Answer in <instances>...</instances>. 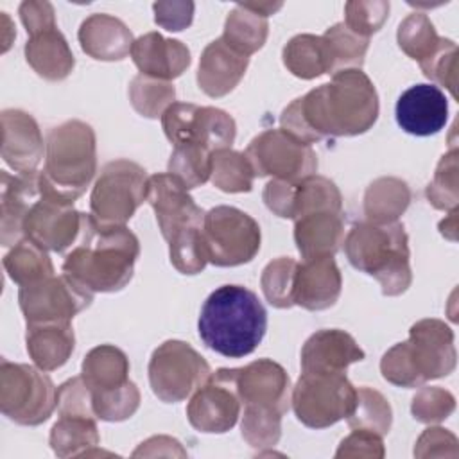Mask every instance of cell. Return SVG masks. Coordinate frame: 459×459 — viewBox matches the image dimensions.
Masks as SVG:
<instances>
[{"label": "cell", "instance_id": "cell-41", "mask_svg": "<svg viewBox=\"0 0 459 459\" xmlns=\"http://www.w3.org/2000/svg\"><path fill=\"white\" fill-rule=\"evenodd\" d=\"M441 36H437L432 22L425 13L409 14L398 27V47L414 61H427L439 47Z\"/></svg>", "mask_w": 459, "mask_h": 459}, {"label": "cell", "instance_id": "cell-29", "mask_svg": "<svg viewBox=\"0 0 459 459\" xmlns=\"http://www.w3.org/2000/svg\"><path fill=\"white\" fill-rule=\"evenodd\" d=\"M23 52L29 66L47 81H63L75 66L72 48L57 23L29 34Z\"/></svg>", "mask_w": 459, "mask_h": 459}, {"label": "cell", "instance_id": "cell-13", "mask_svg": "<svg viewBox=\"0 0 459 459\" xmlns=\"http://www.w3.org/2000/svg\"><path fill=\"white\" fill-rule=\"evenodd\" d=\"M161 127L172 145L194 143L210 152L230 149L237 124L230 113L212 106L174 102L161 115Z\"/></svg>", "mask_w": 459, "mask_h": 459}, {"label": "cell", "instance_id": "cell-32", "mask_svg": "<svg viewBox=\"0 0 459 459\" xmlns=\"http://www.w3.org/2000/svg\"><path fill=\"white\" fill-rule=\"evenodd\" d=\"M411 188L400 178H378L364 192V215L368 222L389 224L409 208Z\"/></svg>", "mask_w": 459, "mask_h": 459}, {"label": "cell", "instance_id": "cell-37", "mask_svg": "<svg viewBox=\"0 0 459 459\" xmlns=\"http://www.w3.org/2000/svg\"><path fill=\"white\" fill-rule=\"evenodd\" d=\"M323 39L330 59L332 75L342 70H362L369 38L355 34L342 22H339L325 30Z\"/></svg>", "mask_w": 459, "mask_h": 459}, {"label": "cell", "instance_id": "cell-1", "mask_svg": "<svg viewBox=\"0 0 459 459\" xmlns=\"http://www.w3.org/2000/svg\"><path fill=\"white\" fill-rule=\"evenodd\" d=\"M375 84L362 70H342L332 81L294 99L280 117L281 129L303 143L326 136H357L378 118Z\"/></svg>", "mask_w": 459, "mask_h": 459}, {"label": "cell", "instance_id": "cell-4", "mask_svg": "<svg viewBox=\"0 0 459 459\" xmlns=\"http://www.w3.org/2000/svg\"><path fill=\"white\" fill-rule=\"evenodd\" d=\"M455 362L452 328L441 319L427 317L411 326L407 341L384 353L380 371L389 384L411 389L450 375Z\"/></svg>", "mask_w": 459, "mask_h": 459}, {"label": "cell", "instance_id": "cell-54", "mask_svg": "<svg viewBox=\"0 0 459 459\" xmlns=\"http://www.w3.org/2000/svg\"><path fill=\"white\" fill-rule=\"evenodd\" d=\"M439 231L448 240H455L457 238V235H455V231H457V208L450 210L448 217L439 222Z\"/></svg>", "mask_w": 459, "mask_h": 459}, {"label": "cell", "instance_id": "cell-43", "mask_svg": "<svg viewBox=\"0 0 459 459\" xmlns=\"http://www.w3.org/2000/svg\"><path fill=\"white\" fill-rule=\"evenodd\" d=\"M457 149L452 147L441 156L432 181L427 185L425 195L436 210H455L459 203V179H457Z\"/></svg>", "mask_w": 459, "mask_h": 459}, {"label": "cell", "instance_id": "cell-48", "mask_svg": "<svg viewBox=\"0 0 459 459\" xmlns=\"http://www.w3.org/2000/svg\"><path fill=\"white\" fill-rule=\"evenodd\" d=\"M455 411V398L443 387H421L411 403V412L416 421L439 423Z\"/></svg>", "mask_w": 459, "mask_h": 459}, {"label": "cell", "instance_id": "cell-53", "mask_svg": "<svg viewBox=\"0 0 459 459\" xmlns=\"http://www.w3.org/2000/svg\"><path fill=\"white\" fill-rule=\"evenodd\" d=\"M20 18L27 30V34H32L39 29H45L48 25H56V11L50 2H34L27 0L20 4Z\"/></svg>", "mask_w": 459, "mask_h": 459}, {"label": "cell", "instance_id": "cell-21", "mask_svg": "<svg viewBox=\"0 0 459 459\" xmlns=\"http://www.w3.org/2000/svg\"><path fill=\"white\" fill-rule=\"evenodd\" d=\"M396 124L409 134L430 136L448 120V100L436 84H414L396 100Z\"/></svg>", "mask_w": 459, "mask_h": 459}, {"label": "cell", "instance_id": "cell-39", "mask_svg": "<svg viewBox=\"0 0 459 459\" xmlns=\"http://www.w3.org/2000/svg\"><path fill=\"white\" fill-rule=\"evenodd\" d=\"M346 421L350 429H364L384 437L391 429L393 411L380 391L362 385L357 389L355 407Z\"/></svg>", "mask_w": 459, "mask_h": 459}, {"label": "cell", "instance_id": "cell-8", "mask_svg": "<svg viewBox=\"0 0 459 459\" xmlns=\"http://www.w3.org/2000/svg\"><path fill=\"white\" fill-rule=\"evenodd\" d=\"M355 400L357 387L342 371H301L290 394L298 421L308 429H326L348 418Z\"/></svg>", "mask_w": 459, "mask_h": 459}, {"label": "cell", "instance_id": "cell-20", "mask_svg": "<svg viewBox=\"0 0 459 459\" xmlns=\"http://www.w3.org/2000/svg\"><path fill=\"white\" fill-rule=\"evenodd\" d=\"M230 373L242 407L271 409L281 416L290 409V378L278 362L258 359L244 368H230Z\"/></svg>", "mask_w": 459, "mask_h": 459}, {"label": "cell", "instance_id": "cell-34", "mask_svg": "<svg viewBox=\"0 0 459 459\" xmlns=\"http://www.w3.org/2000/svg\"><path fill=\"white\" fill-rule=\"evenodd\" d=\"M285 68L305 81L330 74V59L323 36L298 34L281 50Z\"/></svg>", "mask_w": 459, "mask_h": 459}, {"label": "cell", "instance_id": "cell-26", "mask_svg": "<svg viewBox=\"0 0 459 459\" xmlns=\"http://www.w3.org/2000/svg\"><path fill=\"white\" fill-rule=\"evenodd\" d=\"M249 57L233 50L222 38L210 41L199 59L197 84L213 99L224 97L242 81Z\"/></svg>", "mask_w": 459, "mask_h": 459}, {"label": "cell", "instance_id": "cell-22", "mask_svg": "<svg viewBox=\"0 0 459 459\" xmlns=\"http://www.w3.org/2000/svg\"><path fill=\"white\" fill-rule=\"evenodd\" d=\"M2 160L18 174L34 172L41 163L45 142L36 118L22 109L2 111Z\"/></svg>", "mask_w": 459, "mask_h": 459}, {"label": "cell", "instance_id": "cell-11", "mask_svg": "<svg viewBox=\"0 0 459 459\" xmlns=\"http://www.w3.org/2000/svg\"><path fill=\"white\" fill-rule=\"evenodd\" d=\"M147 170L131 160H115L102 167L90 195L91 215L102 224L126 226L147 199Z\"/></svg>", "mask_w": 459, "mask_h": 459}, {"label": "cell", "instance_id": "cell-46", "mask_svg": "<svg viewBox=\"0 0 459 459\" xmlns=\"http://www.w3.org/2000/svg\"><path fill=\"white\" fill-rule=\"evenodd\" d=\"M423 75L445 86L454 99H457V45L443 38L437 50L423 63H420Z\"/></svg>", "mask_w": 459, "mask_h": 459}, {"label": "cell", "instance_id": "cell-7", "mask_svg": "<svg viewBox=\"0 0 459 459\" xmlns=\"http://www.w3.org/2000/svg\"><path fill=\"white\" fill-rule=\"evenodd\" d=\"M81 377L99 420L124 421L138 411L140 391L129 380V359L120 348L113 344L91 348L82 359Z\"/></svg>", "mask_w": 459, "mask_h": 459}, {"label": "cell", "instance_id": "cell-5", "mask_svg": "<svg viewBox=\"0 0 459 459\" xmlns=\"http://www.w3.org/2000/svg\"><path fill=\"white\" fill-rule=\"evenodd\" d=\"M97 172L95 131L82 120L52 127L45 140V165L39 172L41 192L74 204Z\"/></svg>", "mask_w": 459, "mask_h": 459}, {"label": "cell", "instance_id": "cell-2", "mask_svg": "<svg viewBox=\"0 0 459 459\" xmlns=\"http://www.w3.org/2000/svg\"><path fill=\"white\" fill-rule=\"evenodd\" d=\"M138 256V237L127 226L102 224L84 213L81 233L61 269L93 294L117 292L131 281Z\"/></svg>", "mask_w": 459, "mask_h": 459}, {"label": "cell", "instance_id": "cell-55", "mask_svg": "<svg viewBox=\"0 0 459 459\" xmlns=\"http://www.w3.org/2000/svg\"><path fill=\"white\" fill-rule=\"evenodd\" d=\"M251 11H255V13H258V14H262V16H271V14H274L276 11H280L281 9V2H244Z\"/></svg>", "mask_w": 459, "mask_h": 459}, {"label": "cell", "instance_id": "cell-30", "mask_svg": "<svg viewBox=\"0 0 459 459\" xmlns=\"http://www.w3.org/2000/svg\"><path fill=\"white\" fill-rule=\"evenodd\" d=\"M294 242L301 260L333 256L344 242L342 212H314L296 219Z\"/></svg>", "mask_w": 459, "mask_h": 459}, {"label": "cell", "instance_id": "cell-16", "mask_svg": "<svg viewBox=\"0 0 459 459\" xmlns=\"http://www.w3.org/2000/svg\"><path fill=\"white\" fill-rule=\"evenodd\" d=\"M265 206L281 219H299L314 212H342L337 185L325 176H307L301 181L271 179L262 194Z\"/></svg>", "mask_w": 459, "mask_h": 459}, {"label": "cell", "instance_id": "cell-31", "mask_svg": "<svg viewBox=\"0 0 459 459\" xmlns=\"http://www.w3.org/2000/svg\"><path fill=\"white\" fill-rule=\"evenodd\" d=\"M25 344L34 366L43 371H54L66 364L75 348L72 323H29Z\"/></svg>", "mask_w": 459, "mask_h": 459}, {"label": "cell", "instance_id": "cell-35", "mask_svg": "<svg viewBox=\"0 0 459 459\" xmlns=\"http://www.w3.org/2000/svg\"><path fill=\"white\" fill-rule=\"evenodd\" d=\"M269 34L267 18L251 11L244 2L237 4L233 11H230L224 22L222 39L238 54L251 56L258 52Z\"/></svg>", "mask_w": 459, "mask_h": 459}, {"label": "cell", "instance_id": "cell-19", "mask_svg": "<svg viewBox=\"0 0 459 459\" xmlns=\"http://www.w3.org/2000/svg\"><path fill=\"white\" fill-rule=\"evenodd\" d=\"M145 201L152 206L160 231L167 242L183 233L203 230V208L195 204L188 190L169 172L149 176Z\"/></svg>", "mask_w": 459, "mask_h": 459}, {"label": "cell", "instance_id": "cell-40", "mask_svg": "<svg viewBox=\"0 0 459 459\" xmlns=\"http://www.w3.org/2000/svg\"><path fill=\"white\" fill-rule=\"evenodd\" d=\"M212 154L213 152L194 143L174 145L167 172L174 176L186 190L197 188L212 176Z\"/></svg>", "mask_w": 459, "mask_h": 459}, {"label": "cell", "instance_id": "cell-38", "mask_svg": "<svg viewBox=\"0 0 459 459\" xmlns=\"http://www.w3.org/2000/svg\"><path fill=\"white\" fill-rule=\"evenodd\" d=\"M255 172L244 156L231 149H219L212 154V176L213 186L226 194L251 192Z\"/></svg>", "mask_w": 459, "mask_h": 459}, {"label": "cell", "instance_id": "cell-49", "mask_svg": "<svg viewBox=\"0 0 459 459\" xmlns=\"http://www.w3.org/2000/svg\"><path fill=\"white\" fill-rule=\"evenodd\" d=\"M57 414L59 416H91L97 418L91 394L82 377L68 378L57 387ZM99 420V418H97Z\"/></svg>", "mask_w": 459, "mask_h": 459}, {"label": "cell", "instance_id": "cell-24", "mask_svg": "<svg viewBox=\"0 0 459 459\" xmlns=\"http://www.w3.org/2000/svg\"><path fill=\"white\" fill-rule=\"evenodd\" d=\"M0 242L9 247L18 244L23 235V221L34 201L39 197V172L0 174Z\"/></svg>", "mask_w": 459, "mask_h": 459}, {"label": "cell", "instance_id": "cell-9", "mask_svg": "<svg viewBox=\"0 0 459 459\" xmlns=\"http://www.w3.org/2000/svg\"><path fill=\"white\" fill-rule=\"evenodd\" d=\"M57 407V389L47 371L38 366L0 362V411L11 421L36 427Z\"/></svg>", "mask_w": 459, "mask_h": 459}, {"label": "cell", "instance_id": "cell-44", "mask_svg": "<svg viewBox=\"0 0 459 459\" xmlns=\"http://www.w3.org/2000/svg\"><path fill=\"white\" fill-rule=\"evenodd\" d=\"M298 262L290 256H280L269 262L260 276V287L269 301L276 308H290L292 303V287L296 276Z\"/></svg>", "mask_w": 459, "mask_h": 459}, {"label": "cell", "instance_id": "cell-6", "mask_svg": "<svg viewBox=\"0 0 459 459\" xmlns=\"http://www.w3.org/2000/svg\"><path fill=\"white\" fill-rule=\"evenodd\" d=\"M342 244L348 262L357 271L373 276L384 296H400L411 287L409 237L402 222H357Z\"/></svg>", "mask_w": 459, "mask_h": 459}, {"label": "cell", "instance_id": "cell-36", "mask_svg": "<svg viewBox=\"0 0 459 459\" xmlns=\"http://www.w3.org/2000/svg\"><path fill=\"white\" fill-rule=\"evenodd\" d=\"M4 269L20 287L54 276V265L47 249L27 237L14 244L4 256Z\"/></svg>", "mask_w": 459, "mask_h": 459}, {"label": "cell", "instance_id": "cell-33", "mask_svg": "<svg viewBox=\"0 0 459 459\" xmlns=\"http://www.w3.org/2000/svg\"><path fill=\"white\" fill-rule=\"evenodd\" d=\"M95 420L91 416H59L48 437L52 452L57 457L91 455L100 443Z\"/></svg>", "mask_w": 459, "mask_h": 459}, {"label": "cell", "instance_id": "cell-52", "mask_svg": "<svg viewBox=\"0 0 459 459\" xmlns=\"http://www.w3.org/2000/svg\"><path fill=\"white\" fill-rule=\"evenodd\" d=\"M194 7V2H154V22L170 32H179L192 23Z\"/></svg>", "mask_w": 459, "mask_h": 459}, {"label": "cell", "instance_id": "cell-42", "mask_svg": "<svg viewBox=\"0 0 459 459\" xmlns=\"http://www.w3.org/2000/svg\"><path fill=\"white\" fill-rule=\"evenodd\" d=\"M176 88L169 81L138 74L129 84V100L136 113L145 118H161L165 109L174 104Z\"/></svg>", "mask_w": 459, "mask_h": 459}, {"label": "cell", "instance_id": "cell-45", "mask_svg": "<svg viewBox=\"0 0 459 459\" xmlns=\"http://www.w3.org/2000/svg\"><path fill=\"white\" fill-rule=\"evenodd\" d=\"M242 437L253 448H273L281 436V414L271 409L242 407Z\"/></svg>", "mask_w": 459, "mask_h": 459}, {"label": "cell", "instance_id": "cell-27", "mask_svg": "<svg viewBox=\"0 0 459 459\" xmlns=\"http://www.w3.org/2000/svg\"><path fill=\"white\" fill-rule=\"evenodd\" d=\"M366 353L344 330L323 328L312 333L301 348V371H342Z\"/></svg>", "mask_w": 459, "mask_h": 459}, {"label": "cell", "instance_id": "cell-10", "mask_svg": "<svg viewBox=\"0 0 459 459\" xmlns=\"http://www.w3.org/2000/svg\"><path fill=\"white\" fill-rule=\"evenodd\" d=\"M203 242L208 262L217 267H237L251 262L260 249V226L235 206H215L204 213Z\"/></svg>", "mask_w": 459, "mask_h": 459}, {"label": "cell", "instance_id": "cell-51", "mask_svg": "<svg viewBox=\"0 0 459 459\" xmlns=\"http://www.w3.org/2000/svg\"><path fill=\"white\" fill-rule=\"evenodd\" d=\"M416 457H455L457 455V437L441 427H429L418 437L414 446Z\"/></svg>", "mask_w": 459, "mask_h": 459}, {"label": "cell", "instance_id": "cell-18", "mask_svg": "<svg viewBox=\"0 0 459 459\" xmlns=\"http://www.w3.org/2000/svg\"><path fill=\"white\" fill-rule=\"evenodd\" d=\"M82 217L74 204L41 192L25 215L23 235L47 251L66 255L81 233Z\"/></svg>", "mask_w": 459, "mask_h": 459}, {"label": "cell", "instance_id": "cell-28", "mask_svg": "<svg viewBox=\"0 0 459 459\" xmlns=\"http://www.w3.org/2000/svg\"><path fill=\"white\" fill-rule=\"evenodd\" d=\"M77 38L82 52L97 61H122L134 43L129 27L106 13L90 14L81 23Z\"/></svg>", "mask_w": 459, "mask_h": 459}, {"label": "cell", "instance_id": "cell-17", "mask_svg": "<svg viewBox=\"0 0 459 459\" xmlns=\"http://www.w3.org/2000/svg\"><path fill=\"white\" fill-rule=\"evenodd\" d=\"M242 412V403L233 385L230 368H221L190 396L186 405L188 423L204 434L231 430Z\"/></svg>", "mask_w": 459, "mask_h": 459}, {"label": "cell", "instance_id": "cell-14", "mask_svg": "<svg viewBox=\"0 0 459 459\" xmlns=\"http://www.w3.org/2000/svg\"><path fill=\"white\" fill-rule=\"evenodd\" d=\"M255 178L271 176L283 181H301L317 170V154L312 145L303 143L280 129H265L256 134L244 151Z\"/></svg>", "mask_w": 459, "mask_h": 459}, {"label": "cell", "instance_id": "cell-15", "mask_svg": "<svg viewBox=\"0 0 459 459\" xmlns=\"http://www.w3.org/2000/svg\"><path fill=\"white\" fill-rule=\"evenodd\" d=\"M91 301L93 292L65 273L23 285L18 292V303L27 325L50 321L72 323L74 316L88 308Z\"/></svg>", "mask_w": 459, "mask_h": 459}, {"label": "cell", "instance_id": "cell-25", "mask_svg": "<svg viewBox=\"0 0 459 459\" xmlns=\"http://www.w3.org/2000/svg\"><path fill=\"white\" fill-rule=\"evenodd\" d=\"M131 57L140 74L169 82L179 77L192 63L190 50L185 43L165 38L160 32H147L136 38Z\"/></svg>", "mask_w": 459, "mask_h": 459}, {"label": "cell", "instance_id": "cell-23", "mask_svg": "<svg viewBox=\"0 0 459 459\" xmlns=\"http://www.w3.org/2000/svg\"><path fill=\"white\" fill-rule=\"evenodd\" d=\"M342 276L333 256H316L298 262L292 303L305 310H326L341 296Z\"/></svg>", "mask_w": 459, "mask_h": 459}, {"label": "cell", "instance_id": "cell-3", "mask_svg": "<svg viewBox=\"0 0 459 459\" xmlns=\"http://www.w3.org/2000/svg\"><path fill=\"white\" fill-rule=\"evenodd\" d=\"M197 330L206 348L240 359L262 342L267 312L253 290L242 285H221L203 303Z\"/></svg>", "mask_w": 459, "mask_h": 459}, {"label": "cell", "instance_id": "cell-47", "mask_svg": "<svg viewBox=\"0 0 459 459\" xmlns=\"http://www.w3.org/2000/svg\"><path fill=\"white\" fill-rule=\"evenodd\" d=\"M389 16V2H346L344 5V25L362 38H371L378 32Z\"/></svg>", "mask_w": 459, "mask_h": 459}, {"label": "cell", "instance_id": "cell-50", "mask_svg": "<svg viewBox=\"0 0 459 459\" xmlns=\"http://www.w3.org/2000/svg\"><path fill=\"white\" fill-rule=\"evenodd\" d=\"M353 432L346 436L337 452L335 457H373L382 459L385 455L382 436L364 430V429H351Z\"/></svg>", "mask_w": 459, "mask_h": 459}, {"label": "cell", "instance_id": "cell-12", "mask_svg": "<svg viewBox=\"0 0 459 459\" xmlns=\"http://www.w3.org/2000/svg\"><path fill=\"white\" fill-rule=\"evenodd\" d=\"M147 371L152 393L165 403L190 398L212 375L206 359L178 339H169L152 351Z\"/></svg>", "mask_w": 459, "mask_h": 459}]
</instances>
